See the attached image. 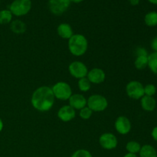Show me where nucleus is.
I'll list each match as a JSON object with an SVG mask.
<instances>
[{
	"mask_svg": "<svg viewBox=\"0 0 157 157\" xmlns=\"http://www.w3.org/2000/svg\"><path fill=\"white\" fill-rule=\"evenodd\" d=\"M150 3L153 5H157V0H148Z\"/></svg>",
	"mask_w": 157,
	"mask_h": 157,
	"instance_id": "obj_34",
	"label": "nucleus"
},
{
	"mask_svg": "<svg viewBox=\"0 0 157 157\" xmlns=\"http://www.w3.org/2000/svg\"><path fill=\"white\" fill-rule=\"evenodd\" d=\"M12 19V14L8 9L0 11V25H6L11 22Z\"/></svg>",
	"mask_w": 157,
	"mask_h": 157,
	"instance_id": "obj_22",
	"label": "nucleus"
},
{
	"mask_svg": "<svg viewBox=\"0 0 157 157\" xmlns=\"http://www.w3.org/2000/svg\"><path fill=\"white\" fill-rule=\"evenodd\" d=\"M141 147L142 146L140 144V143L134 140H131L127 144V145H126V150H127L128 153L136 154V153H138L140 152Z\"/></svg>",
	"mask_w": 157,
	"mask_h": 157,
	"instance_id": "obj_21",
	"label": "nucleus"
},
{
	"mask_svg": "<svg viewBox=\"0 0 157 157\" xmlns=\"http://www.w3.org/2000/svg\"><path fill=\"white\" fill-rule=\"evenodd\" d=\"M134 65L138 70H144L148 65V55H136Z\"/></svg>",
	"mask_w": 157,
	"mask_h": 157,
	"instance_id": "obj_18",
	"label": "nucleus"
},
{
	"mask_svg": "<svg viewBox=\"0 0 157 157\" xmlns=\"http://www.w3.org/2000/svg\"><path fill=\"white\" fill-rule=\"evenodd\" d=\"M57 32L58 35L64 39H70L71 37L74 35L71 26L67 23L60 24L57 29Z\"/></svg>",
	"mask_w": 157,
	"mask_h": 157,
	"instance_id": "obj_15",
	"label": "nucleus"
},
{
	"mask_svg": "<svg viewBox=\"0 0 157 157\" xmlns=\"http://www.w3.org/2000/svg\"><path fill=\"white\" fill-rule=\"evenodd\" d=\"M136 55H149L147 54V50L144 48H138L136 51Z\"/></svg>",
	"mask_w": 157,
	"mask_h": 157,
	"instance_id": "obj_27",
	"label": "nucleus"
},
{
	"mask_svg": "<svg viewBox=\"0 0 157 157\" xmlns=\"http://www.w3.org/2000/svg\"><path fill=\"white\" fill-rule=\"evenodd\" d=\"M87 106L93 112H101L108 107L107 98L101 94H93L87 100Z\"/></svg>",
	"mask_w": 157,
	"mask_h": 157,
	"instance_id": "obj_3",
	"label": "nucleus"
},
{
	"mask_svg": "<svg viewBox=\"0 0 157 157\" xmlns=\"http://www.w3.org/2000/svg\"><path fill=\"white\" fill-rule=\"evenodd\" d=\"M150 46H151V48L154 51V52H157V36L152 40Z\"/></svg>",
	"mask_w": 157,
	"mask_h": 157,
	"instance_id": "obj_28",
	"label": "nucleus"
},
{
	"mask_svg": "<svg viewBox=\"0 0 157 157\" xmlns=\"http://www.w3.org/2000/svg\"><path fill=\"white\" fill-rule=\"evenodd\" d=\"M3 127H4V124H3V122H2V119L0 118V132L2 130Z\"/></svg>",
	"mask_w": 157,
	"mask_h": 157,
	"instance_id": "obj_32",
	"label": "nucleus"
},
{
	"mask_svg": "<svg viewBox=\"0 0 157 157\" xmlns=\"http://www.w3.org/2000/svg\"><path fill=\"white\" fill-rule=\"evenodd\" d=\"M32 9L31 0H14L9 6V11L15 16H23L30 12Z\"/></svg>",
	"mask_w": 157,
	"mask_h": 157,
	"instance_id": "obj_4",
	"label": "nucleus"
},
{
	"mask_svg": "<svg viewBox=\"0 0 157 157\" xmlns=\"http://www.w3.org/2000/svg\"><path fill=\"white\" fill-rule=\"evenodd\" d=\"M150 70L157 75V52H153L148 55V65Z\"/></svg>",
	"mask_w": 157,
	"mask_h": 157,
	"instance_id": "obj_20",
	"label": "nucleus"
},
{
	"mask_svg": "<svg viewBox=\"0 0 157 157\" xmlns=\"http://www.w3.org/2000/svg\"><path fill=\"white\" fill-rule=\"evenodd\" d=\"M92 113H93V111H92L87 106L84 107V108L81 109L79 112L80 117H81V119L83 120L90 119L92 116Z\"/></svg>",
	"mask_w": 157,
	"mask_h": 157,
	"instance_id": "obj_25",
	"label": "nucleus"
},
{
	"mask_svg": "<svg viewBox=\"0 0 157 157\" xmlns=\"http://www.w3.org/2000/svg\"><path fill=\"white\" fill-rule=\"evenodd\" d=\"M88 48V41L81 34H74L68 39V49L71 53L77 57L84 55Z\"/></svg>",
	"mask_w": 157,
	"mask_h": 157,
	"instance_id": "obj_2",
	"label": "nucleus"
},
{
	"mask_svg": "<svg viewBox=\"0 0 157 157\" xmlns=\"http://www.w3.org/2000/svg\"><path fill=\"white\" fill-rule=\"evenodd\" d=\"M151 136L152 137H153V139L157 142V126L156 127H155L153 129V130H152Z\"/></svg>",
	"mask_w": 157,
	"mask_h": 157,
	"instance_id": "obj_29",
	"label": "nucleus"
},
{
	"mask_svg": "<svg viewBox=\"0 0 157 157\" xmlns=\"http://www.w3.org/2000/svg\"><path fill=\"white\" fill-rule=\"evenodd\" d=\"M68 71L71 76L78 79L85 78L88 73L87 66L81 61H78L71 63L68 67Z\"/></svg>",
	"mask_w": 157,
	"mask_h": 157,
	"instance_id": "obj_7",
	"label": "nucleus"
},
{
	"mask_svg": "<svg viewBox=\"0 0 157 157\" xmlns=\"http://www.w3.org/2000/svg\"><path fill=\"white\" fill-rule=\"evenodd\" d=\"M140 157H157V151L151 145L146 144L141 147L139 152Z\"/></svg>",
	"mask_w": 157,
	"mask_h": 157,
	"instance_id": "obj_17",
	"label": "nucleus"
},
{
	"mask_svg": "<svg viewBox=\"0 0 157 157\" xmlns=\"http://www.w3.org/2000/svg\"><path fill=\"white\" fill-rule=\"evenodd\" d=\"M71 2H74V3H80L81 2H83L84 0H70Z\"/></svg>",
	"mask_w": 157,
	"mask_h": 157,
	"instance_id": "obj_33",
	"label": "nucleus"
},
{
	"mask_svg": "<svg viewBox=\"0 0 157 157\" xmlns=\"http://www.w3.org/2000/svg\"><path fill=\"white\" fill-rule=\"evenodd\" d=\"M78 88L82 92H87L91 87V83L87 78H83L78 80Z\"/></svg>",
	"mask_w": 157,
	"mask_h": 157,
	"instance_id": "obj_23",
	"label": "nucleus"
},
{
	"mask_svg": "<svg viewBox=\"0 0 157 157\" xmlns=\"http://www.w3.org/2000/svg\"><path fill=\"white\" fill-rule=\"evenodd\" d=\"M129 1H130V3L132 5V6H135L139 5L140 1V0H129Z\"/></svg>",
	"mask_w": 157,
	"mask_h": 157,
	"instance_id": "obj_30",
	"label": "nucleus"
},
{
	"mask_svg": "<svg viewBox=\"0 0 157 157\" xmlns=\"http://www.w3.org/2000/svg\"><path fill=\"white\" fill-rule=\"evenodd\" d=\"M126 92L131 99L140 100L144 96V86L140 81H132L126 86Z\"/></svg>",
	"mask_w": 157,
	"mask_h": 157,
	"instance_id": "obj_6",
	"label": "nucleus"
},
{
	"mask_svg": "<svg viewBox=\"0 0 157 157\" xmlns=\"http://www.w3.org/2000/svg\"><path fill=\"white\" fill-rule=\"evenodd\" d=\"M69 105L75 110H81L87 106V99L81 94H75L68 99Z\"/></svg>",
	"mask_w": 157,
	"mask_h": 157,
	"instance_id": "obj_13",
	"label": "nucleus"
},
{
	"mask_svg": "<svg viewBox=\"0 0 157 157\" xmlns=\"http://www.w3.org/2000/svg\"><path fill=\"white\" fill-rule=\"evenodd\" d=\"M26 25L25 23L23 22L21 20H15L12 21L10 24V29L12 32L15 34H22L25 32Z\"/></svg>",
	"mask_w": 157,
	"mask_h": 157,
	"instance_id": "obj_16",
	"label": "nucleus"
},
{
	"mask_svg": "<svg viewBox=\"0 0 157 157\" xmlns=\"http://www.w3.org/2000/svg\"><path fill=\"white\" fill-rule=\"evenodd\" d=\"M76 116V111L70 105H64L58 111V117L63 122H69Z\"/></svg>",
	"mask_w": 157,
	"mask_h": 157,
	"instance_id": "obj_12",
	"label": "nucleus"
},
{
	"mask_svg": "<svg viewBox=\"0 0 157 157\" xmlns=\"http://www.w3.org/2000/svg\"><path fill=\"white\" fill-rule=\"evenodd\" d=\"M114 127L117 133L121 135H126L131 130V122L125 116H120L115 121Z\"/></svg>",
	"mask_w": 157,
	"mask_h": 157,
	"instance_id": "obj_10",
	"label": "nucleus"
},
{
	"mask_svg": "<svg viewBox=\"0 0 157 157\" xmlns=\"http://www.w3.org/2000/svg\"><path fill=\"white\" fill-rule=\"evenodd\" d=\"M71 157H93L92 156L91 153L87 150H78L71 155Z\"/></svg>",
	"mask_w": 157,
	"mask_h": 157,
	"instance_id": "obj_26",
	"label": "nucleus"
},
{
	"mask_svg": "<svg viewBox=\"0 0 157 157\" xmlns=\"http://www.w3.org/2000/svg\"><path fill=\"white\" fill-rule=\"evenodd\" d=\"M52 92L55 98L61 101H67L72 95V90L71 86L64 81L56 83L52 87Z\"/></svg>",
	"mask_w": 157,
	"mask_h": 157,
	"instance_id": "obj_5",
	"label": "nucleus"
},
{
	"mask_svg": "<svg viewBox=\"0 0 157 157\" xmlns=\"http://www.w3.org/2000/svg\"><path fill=\"white\" fill-rule=\"evenodd\" d=\"M99 143L102 148L110 150L117 147L118 140L117 136L112 133H104L100 136Z\"/></svg>",
	"mask_w": 157,
	"mask_h": 157,
	"instance_id": "obj_9",
	"label": "nucleus"
},
{
	"mask_svg": "<svg viewBox=\"0 0 157 157\" xmlns=\"http://www.w3.org/2000/svg\"><path fill=\"white\" fill-rule=\"evenodd\" d=\"M87 78L89 80L91 84H99L105 81L106 75L104 70L101 68H93L88 71L87 75Z\"/></svg>",
	"mask_w": 157,
	"mask_h": 157,
	"instance_id": "obj_11",
	"label": "nucleus"
},
{
	"mask_svg": "<svg viewBox=\"0 0 157 157\" xmlns=\"http://www.w3.org/2000/svg\"><path fill=\"white\" fill-rule=\"evenodd\" d=\"M70 4V0H49L48 7L52 14L61 15L67 10Z\"/></svg>",
	"mask_w": 157,
	"mask_h": 157,
	"instance_id": "obj_8",
	"label": "nucleus"
},
{
	"mask_svg": "<svg viewBox=\"0 0 157 157\" xmlns=\"http://www.w3.org/2000/svg\"><path fill=\"white\" fill-rule=\"evenodd\" d=\"M145 24L149 27H154L157 25V12H150L144 17Z\"/></svg>",
	"mask_w": 157,
	"mask_h": 157,
	"instance_id": "obj_19",
	"label": "nucleus"
},
{
	"mask_svg": "<svg viewBox=\"0 0 157 157\" xmlns=\"http://www.w3.org/2000/svg\"><path fill=\"white\" fill-rule=\"evenodd\" d=\"M55 98L52 87L41 86L33 92L31 98V103L35 110L41 112L48 111L55 104Z\"/></svg>",
	"mask_w": 157,
	"mask_h": 157,
	"instance_id": "obj_1",
	"label": "nucleus"
},
{
	"mask_svg": "<svg viewBox=\"0 0 157 157\" xmlns=\"http://www.w3.org/2000/svg\"><path fill=\"white\" fill-rule=\"evenodd\" d=\"M156 93V87L154 84H148L144 86V95L153 97Z\"/></svg>",
	"mask_w": 157,
	"mask_h": 157,
	"instance_id": "obj_24",
	"label": "nucleus"
},
{
	"mask_svg": "<svg viewBox=\"0 0 157 157\" xmlns=\"http://www.w3.org/2000/svg\"><path fill=\"white\" fill-rule=\"evenodd\" d=\"M140 103L142 108L147 112L153 111L156 107V101L153 97L144 95L140 99Z\"/></svg>",
	"mask_w": 157,
	"mask_h": 157,
	"instance_id": "obj_14",
	"label": "nucleus"
},
{
	"mask_svg": "<svg viewBox=\"0 0 157 157\" xmlns=\"http://www.w3.org/2000/svg\"><path fill=\"white\" fill-rule=\"evenodd\" d=\"M124 157H138L137 156H136V154H133V153H127V154L124 155Z\"/></svg>",
	"mask_w": 157,
	"mask_h": 157,
	"instance_id": "obj_31",
	"label": "nucleus"
}]
</instances>
